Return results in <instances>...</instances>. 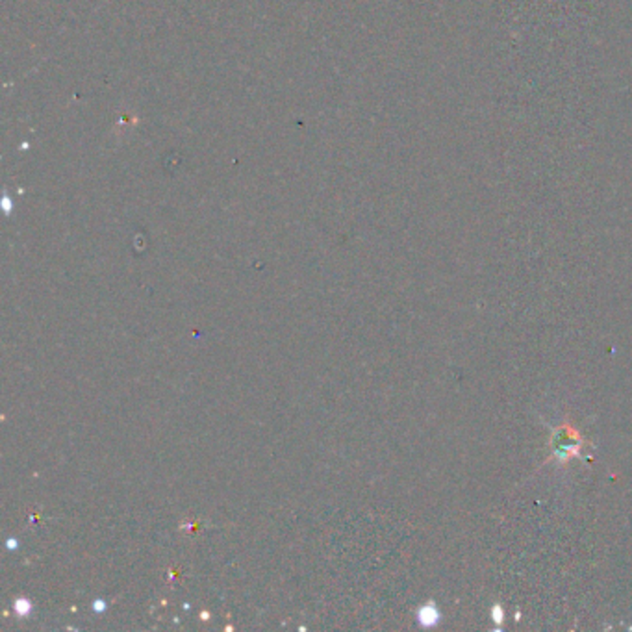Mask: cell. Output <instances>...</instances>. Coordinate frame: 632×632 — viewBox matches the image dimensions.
Masks as SVG:
<instances>
[{"label": "cell", "mask_w": 632, "mask_h": 632, "mask_svg": "<svg viewBox=\"0 0 632 632\" xmlns=\"http://www.w3.org/2000/svg\"><path fill=\"white\" fill-rule=\"evenodd\" d=\"M419 619H421L423 625H434V623L439 619V614L436 612L432 607H425L423 610H421V617H419Z\"/></svg>", "instance_id": "1"}, {"label": "cell", "mask_w": 632, "mask_h": 632, "mask_svg": "<svg viewBox=\"0 0 632 632\" xmlns=\"http://www.w3.org/2000/svg\"><path fill=\"white\" fill-rule=\"evenodd\" d=\"M16 610L19 614H26L28 612V610H30V602H26V601H17L16 602Z\"/></svg>", "instance_id": "2"}]
</instances>
